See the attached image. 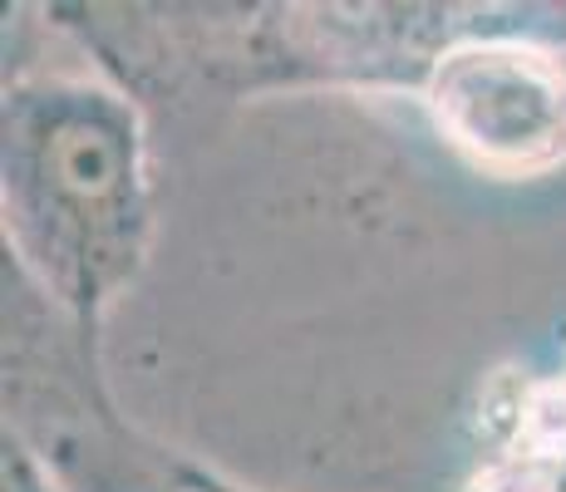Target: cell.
Returning a JSON list of instances; mask_svg holds the SVG:
<instances>
[{
  "mask_svg": "<svg viewBox=\"0 0 566 492\" xmlns=\"http://www.w3.org/2000/svg\"><path fill=\"white\" fill-rule=\"evenodd\" d=\"M232 492H247V488H237V483H232Z\"/></svg>",
  "mask_w": 566,
  "mask_h": 492,
  "instance_id": "277c9868",
  "label": "cell"
},
{
  "mask_svg": "<svg viewBox=\"0 0 566 492\" xmlns=\"http://www.w3.org/2000/svg\"><path fill=\"white\" fill-rule=\"evenodd\" d=\"M413 94L433 134L483 178H542L566 163V45L527 20L443 45Z\"/></svg>",
  "mask_w": 566,
  "mask_h": 492,
  "instance_id": "7a4b0ae2",
  "label": "cell"
},
{
  "mask_svg": "<svg viewBox=\"0 0 566 492\" xmlns=\"http://www.w3.org/2000/svg\"><path fill=\"white\" fill-rule=\"evenodd\" d=\"M0 222L15 266L90 349L154 242L148 128L114 84L30 74L0 104Z\"/></svg>",
  "mask_w": 566,
  "mask_h": 492,
  "instance_id": "6da1fadb",
  "label": "cell"
},
{
  "mask_svg": "<svg viewBox=\"0 0 566 492\" xmlns=\"http://www.w3.org/2000/svg\"><path fill=\"white\" fill-rule=\"evenodd\" d=\"M493 448L473 492H562L566 488V341L542 369L522 375L488 414Z\"/></svg>",
  "mask_w": 566,
  "mask_h": 492,
  "instance_id": "3957f363",
  "label": "cell"
}]
</instances>
